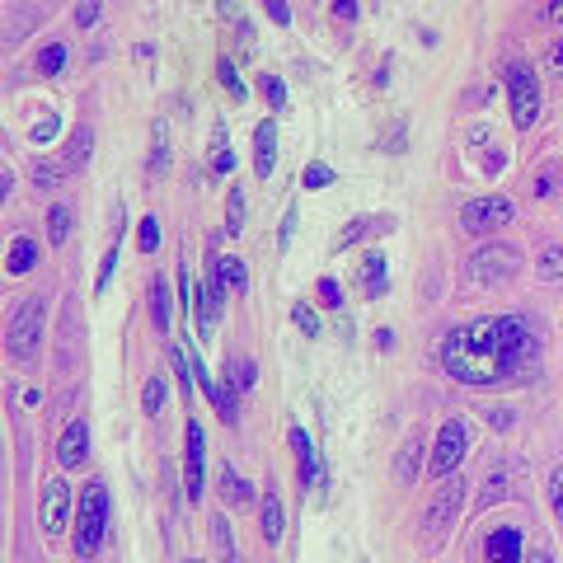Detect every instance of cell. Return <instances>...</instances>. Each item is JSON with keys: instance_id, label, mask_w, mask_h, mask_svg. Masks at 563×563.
<instances>
[{"instance_id": "1", "label": "cell", "mask_w": 563, "mask_h": 563, "mask_svg": "<svg viewBox=\"0 0 563 563\" xmlns=\"http://www.w3.org/2000/svg\"><path fill=\"white\" fill-rule=\"evenodd\" d=\"M545 338L535 334L526 315H484V320L456 324L442 338V366L460 385H507L526 381L540 366Z\"/></svg>"}, {"instance_id": "2", "label": "cell", "mask_w": 563, "mask_h": 563, "mask_svg": "<svg viewBox=\"0 0 563 563\" xmlns=\"http://www.w3.org/2000/svg\"><path fill=\"white\" fill-rule=\"evenodd\" d=\"M108 540V484L90 479L80 488V507H76V559H94Z\"/></svg>"}, {"instance_id": "3", "label": "cell", "mask_w": 563, "mask_h": 563, "mask_svg": "<svg viewBox=\"0 0 563 563\" xmlns=\"http://www.w3.org/2000/svg\"><path fill=\"white\" fill-rule=\"evenodd\" d=\"M43 315H47V305L38 301V296H29V301L10 315L5 352H10L15 362H38V348H43Z\"/></svg>"}, {"instance_id": "4", "label": "cell", "mask_w": 563, "mask_h": 563, "mask_svg": "<svg viewBox=\"0 0 563 563\" xmlns=\"http://www.w3.org/2000/svg\"><path fill=\"white\" fill-rule=\"evenodd\" d=\"M521 273V249L517 244H484L465 259V277L479 282V287H498V282H512Z\"/></svg>"}, {"instance_id": "5", "label": "cell", "mask_w": 563, "mask_h": 563, "mask_svg": "<svg viewBox=\"0 0 563 563\" xmlns=\"http://www.w3.org/2000/svg\"><path fill=\"white\" fill-rule=\"evenodd\" d=\"M470 451V423L465 418H446L437 442H432V460H427V474L432 479H451L460 470V460Z\"/></svg>"}, {"instance_id": "6", "label": "cell", "mask_w": 563, "mask_h": 563, "mask_svg": "<svg viewBox=\"0 0 563 563\" xmlns=\"http://www.w3.org/2000/svg\"><path fill=\"white\" fill-rule=\"evenodd\" d=\"M507 99H512V122L521 132L535 127V118H540V80H535V71L526 61L507 66Z\"/></svg>"}, {"instance_id": "7", "label": "cell", "mask_w": 563, "mask_h": 563, "mask_svg": "<svg viewBox=\"0 0 563 563\" xmlns=\"http://www.w3.org/2000/svg\"><path fill=\"white\" fill-rule=\"evenodd\" d=\"M512 202L507 198H474V202H465V212H460V226L470 230V235H488V230H498V226H507L512 221Z\"/></svg>"}, {"instance_id": "8", "label": "cell", "mask_w": 563, "mask_h": 563, "mask_svg": "<svg viewBox=\"0 0 563 563\" xmlns=\"http://www.w3.org/2000/svg\"><path fill=\"white\" fill-rule=\"evenodd\" d=\"M221 296H226V282L216 273V254H212V259H207V277L198 282V305H193V324H198L202 338L212 334V324L221 320Z\"/></svg>"}, {"instance_id": "9", "label": "cell", "mask_w": 563, "mask_h": 563, "mask_svg": "<svg viewBox=\"0 0 563 563\" xmlns=\"http://www.w3.org/2000/svg\"><path fill=\"white\" fill-rule=\"evenodd\" d=\"M460 503H465V484L460 479H446L442 484V493L427 503V517H423V531L432 535V540H442L446 535V526L456 521V512H460Z\"/></svg>"}, {"instance_id": "10", "label": "cell", "mask_w": 563, "mask_h": 563, "mask_svg": "<svg viewBox=\"0 0 563 563\" xmlns=\"http://www.w3.org/2000/svg\"><path fill=\"white\" fill-rule=\"evenodd\" d=\"M38 521H43V531L57 540L66 531V521H71V488L66 479H47L43 484V507H38Z\"/></svg>"}, {"instance_id": "11", "label": "cell", "mask_w": 563, "mask_h": 563, "mask_svg": "<svg viewBox=\"0 0 563 563\" xmlns=\"http://www.w3.org/2000/svg\"><path fill=\"white\" fill-rule=\"evenodd\" d=\"M188 470H183V498L188 503H202V470H207V437H202V423H188Z\"/></svg>"}, {"instance_id": "12", "label": "cell", "mask_w": 563, "mask_h": 563, "mask_svg": "<svg viewBox=\"0 0 563 563\" xmlns=\"http://www.w3.org/2000/svg\"><path fill=\"white\" fill-rule=\"evenodd\" d=\"M85 460H90V427L76 418V423H66V432L57 437V465L61 470H80Z\"/></svg>"}, {"instance_id": "13", "label": "cell", "mask_w": 563, "mask_h": 563, "mask_svg": "<svg viewBox=\"0 0 563 563\" xmlns=\"http://www.w3.org/2000/svg\"><path fill=\"white\" fill-rule=\"evenodd\" d=\"M521 554H526V535H521L517 526H498V531H488V540H484V559L488 563H521Z\"/></svg>"}, {"instance_id": "14", "label": "cell", "mask_w": 563, "mask_h": 563, "mask_svg": "<svg viewBox=\"0 0 563 563\" xmlns=\"http://www.w3.org/2000/svg\"><path fill=\"white\" fill-rule=\"evenodd\" d=\"M273 165H277V122L268 118V122H259V127H254V174H259V179H268V174H273Z\"/></svg>"}, {"instance_id": "15", "label": "cell", "mask_w": 563, "mask_h": 563, "mask_svg": "<svg viewBox=\"0 0 563 563\" xmlns=\"http://www.w3.org/2000/svg\"><path fill=\"white\" fill-rule=\"evenodd\" d=\"M418 470H423V432H409V437H404V446L395 451V479H399V484H413V479H418Z\"/></svg>"}, {"instance_id": "16", "label": "cell", "mask_w": 563, "mask_h": 563, "mask_svg": "<svg viewBox=\"0 0 563 563\" xmlns=\"http://www.w3.org/2000/svg\"><path fill=\"white\" fill-rule=\"evenodd\" d=\"M90 151H94V132L90 127H76V137H71L66 155H61V169H66V174H80V169L90 165Z\"/></svg>"}, {"instance_id": "17", "label": "cell", "mask_w": 563, "mask_h": 563, "mask_svg": "<svg viewBox=\"0 0 563 563\" xmlns=\"http://www.w3.org/2000/svg\"><path fill=\"white\" fill-rule=\"evenodd\" d=\"M5 268H10V273H33V268H38V244L29 240V235H15V240H10V254H5Z\"/></svg>"}, {"instance_id": "18", "label": "cell", "mask_w": 563, "mask_h": 563, "mask_svg": "<svg viewBox=\"0 0 563 563\" xmlns=\"http://www.w3.org/2000/svg\"><path fill=\"white\" fill-rule=\"evenodd\" d=\"M221 498H226V507H249L254 503V484L240 479L230 465H221Z\"/></svg>"}, {"instance_id": "19", "label": "cell", "mask_w": 563, "mask_h": 563, "mask_svg": "<svg viewBox=\"0 0 563 563\" xmlns=\"http://www.w3.org/2000/svg\"><path fill=\"white\" fill-rule=\"evenodd\" d=\"M207 399L216 404V413H221V423H235L240 418V390H235V381H216L212 390H207Z\"/></svg>"}, {"instance_id": "20", "label": "cell", "mask_w": 563, "mask_h": 563, "mask_svg": "<svg viewBox=\"0 0 563 563\" xmlns=\"http://www.w3.org/2000/svg\"><path fill=\"white\" fill-rule=\"evenodd\" d=\"M263 507V535H268V545H282V526H287V517H282V498H277L273 488L259 498Z\"/></svg>"}, {"instance_id": "21", "label": "cell", "mask_w": 563, "mask_h": 563, "mask_svg": "<svg viewBox=\"0 0 563 563\" xmlns=\"http://www.w3.org/2000/svg\"><path fill=\"white\" fill-rule=\"evenodd\" d=\"M151 320L160 334H169V324H174V310H169V277H151Z\"/></svg>"}, {"instance_id": "22", "label": "cell", "mask_w": 563, "mask_h": 563, "mask_svg": "<svg viewBox=\"0 0 563 563\" xmlns=\"http://www.w3.org/2000/svg\"><path fill=\"white\" fill-rule=\"evenodd\" d=\"M291 446H296V460H301V484L315 488V479H320V460H315V451H310V437H305L301 427H291Z\"/></svg>"}, {"instance_id": "23", "label": "cell", "mask_w": 563, "mask_h": 563, "mask_svg": "<svg viewBox=\"0 0 563 563\" xmlns=\"http://www.w3.org/2000/svg\"><path fill=\"white\" fill-rule=\"evenodd\" d=\"M216 273H221V282H226L230 291L249 287V268H244V259H235V254H221V259H216Z\"/></svg>"}, {"instance_id": "24", "label": "cell", "mask_w": 563, "mask_h": 563, "mask_svg": "<svg viewBox=\"0 0 563 563\" xmlns=\"http://www.w3.org/2000/svg\"><path fill=\"white\" fill-rule=\"evenodd\" d=\"M362 282H366V296H381L385 291V259L376 254V249L362 259Z\"/></svg>"}, {"instance_id": "25", "label": "cell", "mask_w": 563, "mask_h": 563, "mask_svg": "<svg viewBox=\"0 0 563 563\" xmlns=\"http://www.w3.org/2000/svg\"><path fill=\"white\" fill-rule=\"evenodd\" d=\"M535 273H540V282H563V244H545Z\"/></svg>"}, {"instance_id": "26", "label": "cell", "mask_w": 563, "mask_h": 563, "mask_svg": "<svg viewBox=\"0 0 563 563\" xmlns=\"http://www.w3.org/2000/svg\"><path fill=\"white\" fill-rule=\"evenodd\" d=\"M165 165H169V127L155 122L151 127V174H165Z\"/></svg>"}, {"instance_id": "27", "label": "cell", "mask_w": 563, "mask_h": 563, "mask_svg": "<svg viewBox=\"0 0 563 563\" xmlns=\"http://www.w3.org/2000/svg\"><path fill=\"white\" fill-rule=\"evenodd\" d=\"M47 240L52 244H66L71 240V207H52V212H47Z\"/></svg>"}, {"instance_id": "28", "label": "cell", "mask_w": 563, "mask_h": 563, "mask_svg": "<svg viewBox=\"0 0 563 563\" xmlns=\"http://www.w3.org/2000/svg\"><path fill=\"white\" fill-rule=\"evenodd\" d=\"M61 66H66V43H47L38 52V76H61Z\"/></svg>"}, {"instance_id": "29", "label": "cell", "mask_w": 563, "mask_h": 563, "mask_svg": "<svg viewBox=\"0 0 563 563\" xmlns=\"http://www.w3.org/2000/svg\"><path fill=\"white\" fill-rule=\"evenodd\" d=\"M535 198H554L563 188V165H545V174H535Z\"/></svg>"}, {"instance_id": "30", "label": "cell", "mask_w": 563, "mask_h": 563, "mask_svg": "<svg viewBox=\"0 0 563 563\" xmlns=\"http://www.w3.org/2000/svg\"><path fill=\"white\" fill-rule=\"evenodd\" d=\"M165 395H169L165 381H160V376H151V381H146V395H141V409H146V413L155 418V413L165 409Z\"/></svg>"}, {"instance_id": "31", "label": "cell", "mask_w": 563, "mask_h": 563, "mask_svg": "<svg viewBox=\"0 0 563 563\" xmlns=\"http://www.w3.org/2000/svg\"><path fill=\"white\" fill-rule=\"evenodd\" d=\"M291 320H296V329H301L305 338H320V320H315V310H310L305 301L291 305Z\"/></svg>"}, {"instance_id": "32", "label": "cell", "mask_w": 563, "mask_h": 563, "mask_svg": "<svg viewBox=\"0 0 563 563\" xmlns=\"http://www.w3.org/2000/svg\"><path fill=\"white\" fill-rule=\"evenodd\" d=\"M118 240H122V230L113 235V244H108L104 263H99V273H94V291H104V287H108V277H113V268H118Z\"/></svg>"}, {"instance_id": "33", "label": "cell", "mask_w": 563, "mask_h": 563, "mask_svg": "<svg viewBox=\"0 0 563 563\" xmlns=\"http://www.w3.org/2000/svg\"><path fill=\"white\" fill-rule=\"evenodd\" d=\"M137 249L141 254H155V249H160V226H155V216H146L137 226Z\"/></svg>"}, {"instance_id": "34", "label": "cell", "mask_w": 563, "mask_h": 563, "mask_svg": "<svg viewBox=\"0 0 563 563\" xmlns=\"http://www.w3.org/2000/svg\"><path fill=\"white\" fill-rule=\"evenodd\" d=\"M366 230H371V221H366V216H357V221H348V226L338 230V240H334V249H352V244L362 240Z\"/></svg>"}, {"instance_id": "35", "label": "cell", "mask_w": 563, "mask_h": 563, "mask_svg": "<svg viewBox=\"0 0 563 563\" xmlns=\"http://www.w3.org/2000/svg\"><path fill=\"white\" fill-rule=\"evenodd\" d=\"M226 207H230V212H226V230H230V235H240V230H244V193H240V188H230Z\"/></svg>"}, {"instance_id": "36", "label": "cell", "mask_w": 563, "mask_h": 563, "mask_svg": "<svg viewBox=\"0 0 563 563\" xmlns=\"http://www.w3.org/2000/svg\"><path fill=\"white\" fill-rule=\"evenodd\" d=\"M549 507H554V517L563 521V460L549 470Z\"/></svg>"}, {"instance_id": "37", "label": "cell", "mask_w": 563, "mask_h": 563, "mask_svg": "<svg viewBox=\"0 0 563 563\" xmlns=\"http://www.w3.org/2000/svg\"><path fill=\"white\" fill-rule=\"evenodd\" d=\"M305 188H329V183H334V169L324 165V160H315V165H305Z\"/></svg>"}, {"instance_id": "38", "label": "cell", "mask_w": 563, "mask_h": 563, "mask_svg": "<svg viewBox=\"0 0 563 563\" xmlns=\"http://www.w3.org/2000/svg\"><path fill=\"white\" fill-rule=\"evenodd\" d=\"M259 90H263V99H268V104H273V108H282V104H287V85H282V80H277V76H259Z\"/></svg>"}, {"instance_id": "39", "label": "cell", "mask_w": 563, "mask_h": 563, "mask_svg": "<svg viewBox=\"0 0 563 563\" xmlns=\"http://www.w3.org/2000/svg\"><path fill=\"white\" fill-rule=\"evenodd\" d=\"M230 381H235V390H249V385H254V376H259V371H254V362H230V371H226Z\"/></svg>"}, {"instance_id": "40", "label": "cell", "mask_w": 563, "mask_h": 563, "mask_svg": "<svg viewBox=\"0 0 563 563\" xmlns=\"http://www.w3.org/2000/svg\"><path fill=\"white\" fill-rule=\"evenodd\" d=\"M99 10H104V0H80L76 5V29H94Z\"/></svg>"}, {"instance_id": "41", "label": "cell", "mask_w": 563, "mask_h": 563, "mask_svg": "<svg viewBox=\"0 0 563 563\" xmlns=\"http://www.w3.org/2000/svg\"><path fill=\"white\" fill-rule=\"evenodd\" d=\"M216 80L230 90V99H244V85H240V76H235V66H230V61H221V66H216Z\"/></svg>"}, {"instance_id": "42", "label": "cell", "mask_w": 563, "mask_h": 563, "mask_svg": "<svg viewBox=\"0 0 563 563\" xmlns=\"http://www.w3.org/2000/svg\"><path fill=\"white\" fill-rule=\"evenodd\" d=\"M212 531H216V545H221V554H235V540H230V526H226V517H221V512H216L212 517Z\"/></svg>"}, {"instance_id": "43", "label": "cell", "mask_w": 563, "mask_h": 563, "mask_svg": "<svg viewBox=\"0 0 563 563\" xmlns=\"http://www.w3.org/2000/svg\"><path fill=\"white\" fill-rule=\"evenodd\" d=\"M320 301L329 305V310H338V305H343V291H338L334 277H320Z\"/></svg>"}, {"instance_id": "44", "label": "cell", "mask_w": 563, "mask_h": 563, "mask_svg": "<svg viewBox=\"0 0 563 563\" xmlns=\"http://www.w3.org/2000/svg\"><path fill=\"white\" fill-rule=\"evenodd\" d=\"M498 493H507V474H503V470L493 474V484L479 493V507H493V498H498Z\"/></svg>"}, {"instance_id": "45", "label": "cell", "mask_w": 563, "mask_h": 563, "mask_svg": "<svg viewBox=\"0 0 563 563\" xmlns=\"http://www.w3.org/2000/svg\"><path fill=\"white\" fill-rule=\"evenodd\" d=\"M545 71H549V76H559V80H563V38L545 52Z\"/></svg>"}, {"instance_id": "46", "label": "cell", "mask_w": 563, "mask_h": 563, "mask_svg": "<svg viewBox=\"0 0 563 563\" xmlns=\"http://www.w3.org/2000/svg\"><path fill=\"white\" fill-rule=\"evenodd\" d=\"M47 137H57V118H52V113H38V127H33V141H47Z\"/></svg>"}, {"instance_id": "47", "label": "cell", "mask_w": 563, "mask_h": 563, "mask_svg": "<svg viewBox=\"0 0 563 563\" xmlns=\"http://www.w3.org/2000/svg\"><path fill=\"white\" fill-rule=\"evenodd\" d=\"M263 5H268V19H273V24H282V29H287V19H291L287 0H263Z\"/></svg>"}, {"instance_id": "48", "label": "cell", "mask_w": 563, "mask_h": 563, "mask_svg": "<svg viewBox=\"0 0 563 563\" xmlns=\"http://www.w3.org/2000/svg\"><path fill=\"white\" fill-rule=\"evenodd\" d=\"M488 423L498 427V432H507V427L517 423V413H512V409H488Z\"/></svg>"}, {"instance_id": "49", "label": "cell", "mask_w": 563, "mask_h": 563, "mask_svg": "<svg viewBox=\"0 0 563 563\" xmlns=\"http://www.w3.org/2000/svg\"><path fill=\"white\" fill-rule=\"evenodd\" d=\"M291 235H296V207H291V212L282 216V230H277V244L287 249V244H291Z\"/></svg>"}, {"instance_id": "50", "label": "cell", "mask_w": 563, "mask_h": 563, "mask_svg": "<svg viewBox=\"0 0 563 563\" xmlns=\"http://www.w3.org/2000/svg\"><path fill=\"white\" fill-rule=\"evenodd\" d=\"M174 371H179V390L188 395V352L174 348Z\"/></svg>"}, {"instance_id": "51", "label": "cell", "mask_w": 563, "mask_h": 563, "mask_svg": "<svg viewBox=\"0 0 563 563\" xmlns=\"http://www.w3.org/2000/svg\"><path fill=\"white\" fill-rule=\"evenodd\" d=\"M230 169H235V155L221 146V151H216V160H212V174H230Z\"/></svg>"}, {"instance_id": "52", "label": "cell", "mask_w": 563, "mask_h": 563, "mask_svg": "<svg viewBox=\"0 0 563 563\" xmlns=\"http://www.w3.org/2000/svg\"><path fill=\"white\" fill-rule=\"evenodd\" d=\"M33 179L43 183V188H52V183H61V169L52 174V165H33Z\"/></svg>"}, {"instance_id": "53", "label": "cell", "mask_w": 563, "mask_h": 563, "mask_svg": "<svg viewBox=\"0 0 563 563\" xmlns=\"http://www.w3.org/2000/svg\"><path fill=\"white\" fill-rule=\"evenodd\" d=\"M334 15L338 19H357V0H334Z\"/></svg>"}, {"instance_id": "54", "label": "cell", "mask_w": 563, "mask_h": 563, "mask_svg": "<svg viewBox=\"0 0 563 563\" xmlns=\"http://www.w3.org/2000/svg\"><path fill=\"white\" fill-rule=\"evenodd\" d=\"M545 19L549 24H563V0H545Z\"/></svg>"}, {"instance_id": "55", "label": "cell", "mask_w": 563, "mask_h": 563, "mask_svg": "<svg viewBox=\"0 0 563 563\" xmlns=\"http://www.w3.org/2000/svg\"><path fill=\"white\" fill-rule=\"evenodd\" d=\"M376 348L390 352V348H395V334H390V329H381V334H376Z\"/></svg>"}, {"instance_id": "56", "label": "cell", "mask_w": 563, "mask_h": 563, "mask_svg": "<svg viewBox=\"0 0 563 563\" xmlns=\"http://www.w3.org/2000/svg\"><path fill=\"white\" fill-rule=\"evenodd\" d=\"M526 563H554V549H535V554H531V559H526Z\"/></svg>"}, {"instance_id": "57", "label": "cell", "mask_w": 563, "mask_h": 563, "mask_svg": "<svg viewBox=\"0 0 563 563\" xmlns=\"http://www.w3.org/2000/svg\"><path fill=\"white\" fill-rule=\"evenodd\" d=\"M188 563H202V559H188Z\"/></svg>"}]
</instances>
